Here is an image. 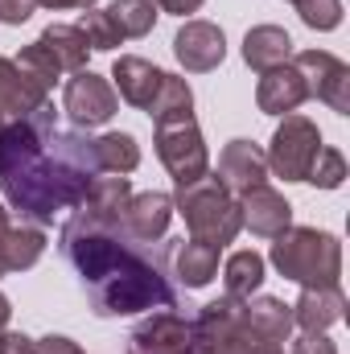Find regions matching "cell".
Here are the masks:
<instances>
[{"mask_svg":"<svg viewBox=\"0 0 350 354\" xmlns=\"http://www.w3.org/2000/svg\"><path fill=\"white\" fill-rule=\"evenodd\" d=\"M91 177H99L95 140L58 128L50 103L0 128V194L21 218L37 227L54 223V214L83 202Z\"/></svg>","mask_w":350,"mask_h":354,"instance_id":"6da1fadb","label":"cell"},{"mask_svg":"<svg viewBox=\"0 0 350 354\" xmlns=\"http://www.w3.org/2000/svg\"><path fill=\"white\" fill-rule=\"evenodd\" d=\"M145 248L149 243H136L120 227V214H87L75 206L71 223L62 227V256L83 276L99 317L174 309V284L161 260Z\"/></svg>","mask_w":350,"mask_h":354,"instance_id":"7a4b0ae2","label":"cell"},{"mask_svg":"<svg viewBox=\"0 0 350 354\" xmlns=\"http://www.w3.org/2000/svg\"><path fill=\"white\" fill-rule=\"evenodd\" d=\"M185 354H284L280 342L264 338L248 322V305L235 297H219L202 305V313L190 322V346Z\"/></svg>","mask_w":350,"mask_h":354,"instance_id":"3957f363","label":"cell"},{"mask_svg":"<svg viewBox=\"0 0 350 354\" xmlns=\"http://www.w3.org/2000/svg\"><path fill=\"white\" fill-rule=\"evenodd\" d=\"M272 264L284 280H297L301 288L338 284L342 276V243L330 231L317 227H288L272 243Z\"/></svg>","mask_w":350,"mask_h":354,"instance_id":"277c9868","label":"cell"},{"mask_svg":"<svg viewBox=\"0 0 350 354\" xmlns=\"http://www.w3.org/2000/svg\"><path fill=\"white\" fill-rule=\"evenodd\" d=\"M174 210L185 218L190 239H198V243H214V248L235 243V235H239V227H243L239 198L227 194L214 174L198 177V181H190V185H177Z\"/></svg>","mask_w":350,"mask_h":354,"instance_id":"5b68a950","label":"cell"},{"mask_svg":"<svg viewBox=\"0 0 350 354\" xmlns=\"http://www.w3.org/2000/svg\"><path fill=\"white\" fill-rule=\"evenodd\" d=\"M153 145H157V157H161V165L169 169L177 185H190V181L210 174V153H206V140H202L194 115L161 120Z\"/></svg>","mask_w":350,"mask_h":354,"instance_id":"8992f818","label":"cell"},{"mask_svg":"<svg viewBox=\"0 0 350 354\" xmlns=\"http://www.w3.org/2000/svg\"><path fill=\"white\" fill-rule=\"evenodd\" d=\"M317 149H322L317 124H313L309 115L288 111L284 124L276 128V136H272V145H268L264 157H268V169L276 177H284V181H305L313 157H317Z\"/></svg>","mask_w":350,"mask_h":354,"instance_id":"52a82bcc","label":"cell"},{"mask_svg":"<svg viewBox=\"0 0 350 354\" xmlns=\"http://www.w3.org/2000/svg\"><path fill=\"white\" fill-rule=\"evenodd\" d=\"M293 66L301 71V79H305V87H309L313 99H322L330 111L347 115L350 111V66L342 58H334L330 50H305V54H297Z\"/></svg>","mask_w":350,"mask_h":354,"instance_id":"ba28073f","label":"cell"},{"mask_svg":"<svg viewBox=\"0 0 350 354\" xmlns=\"http://www.w3.org/2000/svg\"><path fill=\"white\" fill-rule=\"evenodd\" d=\"M62 107H66L75 128H99V124H107L120 111V99H116V87L107 79H99L95 71H79L66 83Z\"/></svg>","mask_w":350,"mask_h":354,"instance_id":"9c48e42d","label":"cell"},{"mask_svg":"<svg viewBox=\"0 0 350 354\" xmlns=\"http://www.w3.org/2000/svg\"><path fill=\"white\" fill-rule=\"evenodd\" d=\"M174 54L190 75H206V71L223 66V58H227V37H223V29L210 25V21H185L174 37Z\"/></svg>","mask_w":350,"mask_h":354,"instance_id":"30bf717a","label":"cell"},{"mask_svg":"<svg viewBox=\"0 0 350 354\" xmlns=\"http://www.w3.org/2000/svg\"><path fill=\"white\" fill-rule=\"evenodd\" d=\"M174 223V198L161 194V189H145V194H132L120 210V227L136 239V243H157L165 239Z\"/></svg>","mask_w":350,"mask_h":354,"instance_id":"8fae6325","label":"cell"},{"mask_svg":"<svg viewBox=\"0 0 350 354\" xmlns=\"http://www.w3.org/2000/svg\"><path fill=\"white\" fill-rule=\"evenodd\" d=\"M219 185L227 194H248L256 185H268V157H264L260 145L252 140H231L223 153H219Z\"/></svg>","mask_w":350,"mask_h":354,"instance_id":"7c38bea8","label":"cell"},{"mask_svg":"<svg viewBox=\"0 0 350 354\" xmlns=\"http://www.w3.org/2000/svg\"><path fill=\"white\" fill-rule=\"evenodd\" d=\"M239 214H243V227L252 235H264V239H276L280 231L293 227V206L272 185H256V189L239 194Z\"/></svg>","mask_w":350,"mask_h":354,"instance_id":"4fadbf2b","label":"cell"},{"mask_svg":"<svg viewBox=\"0 0 350 354\" xmlns=\"http://www.w3.org/2000/svg\"><path fill=\"white\" fill-rule=\"evenodd\" d=\"M50 103V91L37 87L12 58H0V120H25Z\"/></svg>","mask_w":350,"mask_h":354,"instance_id":"5bb4252c","label":"cell"},{"mask_svg":"<svg viewBox=\"0 0 350 354\" xmlns=\"http://www.w3.org/2000/svg\"><path fill=\"white\" fill-rule=\"evenodd\" d=\"M132 354H185L190 346V322L177 317L169 309L145 317L136 330H132Z\"/></svg>","mask_w":350,"mask_h":354,"instance_id":"9a60e30c","label":"cell"},{"mask_svg":"<svg viewBox=\"0 0 350 354\" xmlns=\"http://www.w3.org/2000/svg\"><path fill=\"white\" fill-rule=\"evenodd\" d=\"M305 99H309V87H305V79H301V71L293 62L264 71L260 87H256V107H260L264 115H288Z\"/></svg>","mask_w":350,"mask_h":354,"instance_id":"2e32d148","label":"cell"},{"mask_svg":"<svg viewBox=\"0 0 350 354\" xmlns=\"http://www.w3.org/2000/svg\"><path fill=\"white\" fill-rule=\"evenodd\" d=\"M342 309H347V292L338 284L305 288L301 301L293 305V326H301L305 334H326L334 322H342Z\"/></svg>","mask_w":350,"mask_h":354,"instance_id":"e0dca14e","label":"cell"},{"mask_svg":"<svg viewBox=\"0 0 350 354\" xmlns=\"http://www.w3.org/2000/svg\"><path fill=\"white\" fill-rule=\"evenodd\" d=\"M161 66H153L149 58H136V54H124V58H116V66H111V79H116V87H120V99L124 103H132V107H149L153 103V95L161 87Z\"/></svg>","mask_w":350,"mask_h":354,"instance_id":"ac0fdd59","label":"cell"},{"mask_svg":"<svg viewBox=\"0 0 350 354\" xmlns=\"http://www.w3.org/2000/svg\"><path fill=\"white\" fill-rule=\"evenodd\" d=\"M243 62L252 71H260V75L272 71V66L293 62V37L280 25H256V29H248V37H243Z\"/></svg>","mask_w":350,"mask_h":354,"instance_id":"d6986e66","label":"cell"},{"mask_svg":"<svg viewBox=\"0 0 350 354\" xmlns=\"http://www.w3.org/2000/svg\"><path fill=\"white\" fill-rule=\"evenodd\" d=\"M219 252H223V248H214V243H198V239L181 243V248L174 252L177 280H181L185 288H206V284L214 280V272H219Z\"/></svg>","mask_w":350,"mask_h":354,"instance_id":"ffe728a7","label":"cell"},{"mask_svg":"<svg viewBox=\"0 0 350 354\" xmlns=\"http://www.w3.org/2000/svg\"><path fill=\"white\" fill-rule=\"evenodd\" d=\"M37 41L58 58V66H62V71H75V75H79V71H87L91 46H87V37H83V29H79V25H46Z\"/></svg>","mask_w":350,"mask_h":354,"instance_id":"44dd1931","label":"cell"},{"mask_svg":"<svg viewBox=\"0 0 350 354\" xmlns=\"http://www.w3.org/2000/svg\"><path fill=\"white\" fill-rule=\"evenodd\" d=\"M42 252H46V231H42L37 223H17V227H8V235H4V268H8V272L33 268L42 260Z\"/></svg>","mask_w":350,"mask_h":354,"instance_id":"7402d4cb","label":"cell"},{"mask_svg":"<svg viewBox=\"0 0 350 354\" xmlns=\"http://www.w3.org/2000/svg\"><path fill=\"white\" fill-rule=\"evenodd\" d=\"M95 161H99V174H120L128 177L140 165V145L132 132H107L95 140Z\"/></svg>","mask_w":350,"mask_h":354,"instance_id":"603a6c76","label":"cell"},{"mask_svg":"<svg viewBox=\"0 0 350 354\" xmlns=\"http://www.w3.org/2000/svg\"><path fill=\"white\" fill-rule=\"evenodd\" d=\"M243 305H248V322L260 330L264 338L288 342V334H293V305H284L280 297H256V301H243Z\"/></svg>","mask_w":350,"mask_h":354,"instance_id":"cb8c5ba5","label":"cell"},{"mask_svg":"<svg viewBox=\"0 0 350 354\" xmlns=\"http://www.w3.org/2000/svg\"><path fill=\"white\" fill-rule=\"evenodd\" d=\"M223 280H227V297L252 301V292H260L264 284V256L260 252H235L223 268Z\"/></svg>","mask_w":350,"mask_h":354,"instance_id":"d4e9b609","label":"cell"},{"mask_svg":"<svg viewBox=\"0 0 350 354\" xmlns=\"http://www.w3.org/2000/svg\"><path fill=\"white\" fill-rule=\"evenodd\" d=\"M128 198H132L128 177H120V174L91 177V185H87V194H83V202H79V210H87V214H120Z\"/></svg>","mask_w":350,"mask_h":354,"instance_id":"484cf974","label":"cell"},{"mask_svg":"<svg viewBox=\"0 0 350 354\" xmlns=\"http://www.w3.org/2000/svg\"><path fill=\"white\" fill-rule=\"evenodd\" d=\"M145 111L153 115V124L177 120V115H194V91H190L185 79H177V75H161V87H157L153 103Z\"/></svg>","mask_w":350,"mask_h":354,"instance_id":"4316f807","label":"cell"},{"mask_svg":"<svg viewBox=\"0 0 350 354\" xmlns=\"http://www.w3.org/2000/svg\"><path fill=\"white\" fill-rule=\"evenodd\" d=\"M107 17L120 29V37H149L157 25V4L153 0H111Z\"/></svg>","mask_w":350,"mask_h":354,"instance_id":"83f0119b","label":"cell"},{"mask_svg":"<svg viewBox=\"0 0 350 354\" xmlns=\"http://www.w3.org/2000/svg\"><path fill=\"white\" fill-rule=\"evenodd\" d=\"M17 66H21V71H25V75H29V79H33L37 87H46V91L54 87V83H58V75H62L58 58H54V54H50V50L42 46V41L25 46V50H21V58H17Z\"/></svg>","mask_w":350,"mask_h":354,"instance_id":"f1b7e54d","label":"cell"},{"mask_svg":"<svg viewBox=\"0 0 350 354\" xmlns=\"http://www.w3.org/2000/svg\"><path fill=\"white\" fill-rule=\"evenodd\" d=\"M305 181H313L317 189H338L347 181V157L338 149L322 145L317 157H313V165H309V174H305Z\"/></svg>","mask_w":350,"mask_h":354,"instance_id":"f546056e","label":"cell"},{"mask_svg":"<svg viewBox=\"0 0 350 354\" xmlns=\"http://www.w3.org/2000/svg\"><path fill=\"white\" fill-rule=\"evenodd\" d=\"M79 29H83V37H87L91 50H116V46L124 41V37H120V29L111 25V17H107V12H95V8L83 12Z\"/></svg>","mask_w":350,"mask_h":354,"instance_id":"4dcf8cb0","label":"cell"},{"mask_svg":"<svg viewBox=\"0 0 350 354\" xmlns=\"http://www.w3.org/2000/svg\"><path fill=\"white\" fill-rule=\"evenodd\" d=\"M297 12L317 33H330L342 25V0H305V4H297Z\"/></svg>","mask_w":350,"mask_h":354,"instance_id":"1f68e13d","label":"cell"},{"mask_svg":"<svg viewBox=\"0 0 350 354\" xmlns=\"http://www.w3.org/2000/svg\"><path fill=\"white\" fill-rule=\"evenodd\" d=\"M37 0H0V25H25L33 17Z\"/></svg>","mask_w":350,"mask_h":354,"instance_id":"d6a6232c","label":"cell"},{"mask_svg":"<svg viewBox=\"0 0 350 354\" xmlns=\"http://www.w3.org/2000/svg\"><path fill=\"white\" fill-rule=\"evenodd\" d=\"M293 354H338V346L326 338V334H301L293 342Z\"/></svg>","mask_w":350,"mask_h":354,"instance_id":"836d02e7","label":"cell"},{"mask_svg":"<svg viewBox=\"0 0 350 354\" xmlns=\"http://www.w3.org/2000/svg\"><path fill=\"white\" fill-rule=\"evenodd\" d=\"M37 354H83V346L62 334H46V338H37Z\"/></svg>","mask_w":350,"mask_h":354,"instance_id":"e575fe53","label":"cell"},{"mask_svg":"<svg viewBox=\"0 0 350 354\" xmlns=\"http://www.w3.org/2000/svg\"><path fill=\"white\" fill-rule=\"evenodd\" d=\"M0 354H37V342L25 334H4V351Z\"/></svg>","mask_w":350,"mask_h":354,"instance_id":"d590c367","label":"cell"},{"mask_svg":"<svg viewBox=\"0 0 350 354\" xmlns=\"http://www.w3.org/2000/svg\"><path fill=\"white\" fill-rule=\"evenodd\" d=\"M157 8H165V12H177V17H185V12H198L206 0H153Z\"/></svg>","mask_w":350,"mask_h":354,"instance_id":"8d00e7d4","label":"cell"},{"mask_svg":"<svg viewBox=\"0 0 350 354\" xmlns=\"http://www.w3.org/2000/svg\"><path fill=\"white\" fill-rule=\"evenodd\" d=\"M37 4L42 8H54V12L58 8H95V0H37Z\"/></svg>","mask_w":350,"mask_h":354,"instance_id":"74e56055","label":"cell"},{"mask_svg":"<svg viewBox=\"0 0 350 354\" xmlns=\"http://www.w3.org/2000/svg\"><path fill=\"white\" fill-rule=\"evenodd\" d=\"M8 227H12V223H8V210L0 206V276L8 272V268H4V235H8Z\"/></svg>","mask_w":350,"mask_h":354,"instance_id":"f35d334b","label":"cell"},{"mask_svg":"<svg viewBox=\"0 0 350 354\" xmlns=\"http://www.w3.org/2000/svg\"><path fill=\"white\" fill-rule=\"evenodd\" d=\"M8 317H12V305H8V297H4V292H0V330H4V326H8Z\"/></svg>","mask_w":350,"mask_h":354,"instance_id":"ab89813d","label":"cell"},{"mask_svg":"<svg viewBox=\"0 0 350 354\" xmlns=\"http://www.w3.org/2000/svg\"><path fill=\"white\" fill-rule=\"evenodd\" d=\"M288 4H293V8H297V4H305V0H288Z\"/></svg>","mask_w":350,"mask_h":354,"instance_id":"60d3db41","label":"cell"},{"mask_svg":"<svg viewBox=\"0 0 350 354\" xmlns=\"http://www.w3.org/2000/svg\"><path fill=\"white\" fill-rule=\"evenodd\" d=\"M0 351H4V330H0Z\"/></svg>","mask_w":350,"mask_h":354,"instance_id":"b9f144b4","label":"cell"},{"mask_svg":"<svg viewBox=\"0 0 350 354\" xmlns=\"http://www.w3.org/2000/svg\"><path fill=\"white\" fill-rule=\"evenodd\" d=\"M0 128H4V120H0Z\"/></svg>","mask_w":350,"mask_h":354,"instance_id":"7bdbcfd3","label":"cell"}]
</instances>
